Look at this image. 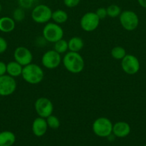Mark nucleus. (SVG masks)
<instances>
[{"label": "nucleus", "mask_w": 146, "mask_h": 146, "mask_svg": "<svg viewBox=\"0 0 146 146\" xmlns=\"http://www.w3.org/2000/svg\"><path fill=\"white\" fill-rule=\"evenodd\" d=\"M17 81L14 77L5 74L0 76V96H9L15 92Z\"/></svg>", "instance_id": "nucleus-10"}, {"label": "nucleus", "mask_w": 146, "mask_h": 146, "mask_svg": "<svg viewBox=\"0 0 146 146\" xmlns=\"http://www.w3.org/2000/svg\"><path fill=\"white\" fill-rule=\"evenodd\" d=\"M15 21L11 17H2L0 18V31H1V32H11L15 29Z\"/></svg>", "instance_id": "nucleus-15"}, {"label": "nucleus", "mask_w": 146, "mask_h": 146, "mask_svg": "<svg viewBox=\"0 0 146 146\" xmlns=\"http://www.w3.org/2000/svg\"><path fill=\"white\" fill-rule=\"evenodd\" d=\"M7 74V64L0 61V76Z\"/></svg>", "instance_id": "nucleus-29"}, {"label": "nucleus", "mask_w": 146, "mask_h": 146, "mask_svg": "<svg viewBox=\"0 0 146 146\" xmlns=\"http://www.w3.org/2000/svg\"><path fill=\"white\" fill-rule=\"evenodd\" d=\"M34 109L39 117L47 118L52 114L54 111V106L52 102L49 98L45 97H40L37 98L34 103Z\"/></svg>", "instance_id": "nucleus-7"}, {"label": "nucleus", "mask_w": 146, "mask_h": 146, "mask_svg": "<svg viewBox=\"0 0 146 146\" xmlns=\"http://www.w3.org/2000/svg\"><path fill=\"white\" fill-rule=\"evenodd\" d=\"M8 48V44L7 40L2 36H0V54L5 52Z\"/></svg>", "instance_id": "nucleus-28"}, {"label": "nucleus", "mask_w": 146, "mask_h": 146, "mask_svg": "<svg viewBox=\"0 0 146 146\" xmlns=\"http://www.w3.org/2000/svg\"><path fill=\"white\" fill-rule=\"evenodd\" d=\"M54 50H55L60 54H66L67 52V50H69L68 41L63 38L56 41L55 43H54Z\"/></svg>", "instance_id": "nucleus-20"}, {"label": "nucleus", "mask_w": 146, "mask_h": 146, "mask_svg": "<svg viewBox=\"0 0 146 146\" xmlns=\"http://www.w3.org/2000/svg\"><path fill=\"white\" fill-rule=\"evenodd\" d=\"M62 61L66 70L72 74H80L84 70V58L79 52L69 51L64 54Z\"/></svg>", "instance_id": "nucleus-1"}, {"label": "nucleus", "mask_w": 146, "mask_h": 146, "mask_svg": "<svg viewBox=\"0 0 146 146\" xmlns=\"http://www.w3.org/2000/svg\"><path fill=\"white\" fill-rule=\"evenodd\" d=\"M52 11L46 4H37L31 10V17L37 24H47L52 19Z\"/></svg>", "instance_id": "nucleus-5"}, {"label": "nucleus", "mask_w": 146, "mask_h": 146, "mask_svg": "<svg viewBox=\"0 0 146 146\" xmlns=\"http://www.w3.org/2000/svg\"><path fill=\"white\" fill-rule=\"evenodd\" d=\"M121 67L125 74L135 75L140 70V61L138 58L132 54H126L121 60Z\"/></svg>", "instance_id": "nucleus-11"}, {"label": "nucleus", "mask_w": 146, "mask_h": 146, "mask_svg": "<svg viewBox=\"0 0 146 146\" xmlns=\"http://www.w3.org/2000/svg\"><path fill=\"white\" fill-rule=\"evenodd\" d=\"M64 31L60 24L54 22H48L46 24L42 30V36L47 42L55 43L63 38Z\"/></svg>", "instance_id": "nucleus-4"}, {"label": "nucleus", "mask_w": 146, "mask_h": 146, "mask_svg": "<svg viewBox=\"0 0 146 146\" xmlns=\"http://www.w3.org/2000/svg\"><path fill=\"white\" fill-rule=\"evenodd\" d=\"M84 47V41L81 37H72L68 41V49L73 52H80Z\"/></svg>", "instance_id": "nucleus-18"}, {"label": "nucleus", "mask_w": 146, "mask_h": 146, "mask_svg": "<svg viewBox=\"0 0 146 146\" xmlns=\"http://www.w3.org/2000/svg\"><path fill=\"white\" fill-rule=\"evenodd\" d=\"M23 66L16 61H9L7 64V74L16 78L21 76Z\"/></svg>", "instance_id": "nucleus-17"}, {"label": "nucleus", "mask_w": 146, "mask_h": 146, "mask_svg": "<svg viewBox=\"0 0 146 146\" xmlns=\"http://www.w3.org/2000/svg\"><path fill=\"white\" fill-rule=\"evenodd\" d=\"M139 5L143 8H146V0H137Z\"/></svg>", "instance_id": "nucleus-30"}, {"label": "nucleus", "mask_w": 146, "mask_h": 146, "mask_svg": "<svg viewBox=\"0 0 146 146\" xmlns=\"http://www.w3.org/2000/svg\"><path fill=\"white\" fill-rule=\"evenodd\" d=\"M37 1L38 0H18V4L19 7L24 9H30L37 5Z\"/></svg>", "instance_id": "nucleus-25"}, {"label": "nucleus", "mask_w": 146, "mask_h": 146, "mask_svg": "<svg viewBox=\"0 0 146 146\" xmlns=\"http://www.w3.org/2000/svg\"><path fill=\"white\" fill-rule=\"evenodd\" d=\"M13 56H14V61L21 64L22 66H25L32 62L33 54L27 47H17L14 50Z\"/></svg>", "instance_id": "nucleus-12"}, {"label": "nucleus", "mask_w": 146, "mask_h": 146, "mask_svg": "<svg viewBox=\"0 0 146 146\" xmlns=\"http://www.w3.org/2000/svg\"><path fill=\"white\" fill-rule=\"evenodd\" d=\"M131 131L130 125L125 121H118L113 124V134L117 138H125L130 134Z\"/></svg>", "instance_id": "nucleus-14"}, {"label": "nucleus", "mask_w": 146, "mask_h": 146, "mask_svg": "<svg viewBox=\"0 0 146 146\" xmlns=\"http://www.w3.org/2000/svg\"><path fill=\"white\" fill-rule=\"evenodd\" d=\"M107 17L110 18H117L122 12L121 8L117 4H110L107 7Z\"/></svg>", "instance_id": "nucleus-22"}, {"label": "nucleus", "mask_w": 146, "mask_h": 146, "mask_svg": "<svg viewBox=\"0 0 146 146\" xmlns=\"http://www.w3.org/2000/svg\"><path fill=\"white\" fill-rule=\"evenodd\" d=\"M111 56L116 60H122L126 56V51L123 47L122 46H115L112 48Z\"/></svg>", "instance_id": "nucleus-21"}, {"label": "nucleus", "mask_w": 146, "mask_h": 146, "mask_svg": "<svg viewBox=\"0 0 146 146\" xmlns=\"http://www.w3.org/2000/svg\"><path fill=\"white\" fill-rule=\"evenodd\" d=\"M95 13L100 20L104 19H105L107 17V9L104 8V7H100V8H98L96 10Z\"/></svg>", "instance_id": "nucleus-26"}, {"label": "nucleus", "mask_w": 146, "mask_h": 146, "mask_svg": "<svg viewBox=\"0 0 146 146\" xmlns=\"http://www.w3.org/2000/svg\"><path fill=\"white\" fill-rule=\"evenodd\" d=\"M13 19L15 21V22H21L25 18V11L24 9L21 7L15 9L13 11L12 14Z\"/></svg>", "instance_id": "nucleus-24"}, {"label": "nucleus", "mask_w": 146, "mask_h": 146, "mask_svg": "<svg viewBox=\"0 0 146 146\" xmlns=\"http://www.w3.org/2000/svg\"><path fill=\"white\" fill-rule=\"evenodd\" d=\"M120 23L126 31H131L136 29L139 25V18L135 11L125 10L119 16Z\"/></svg>", "instance_id": "nucleus-6"}, {"label": "nucleus", "mask_w": 146, "mask_h": 146, "mask_svg": "<svg viewBox=\"0 0 146 146\" xmlns=\"http://www.w3.org/2000/svg\"><path fill=\"white\" fill-rule=\"evenodd\" d=\"M113 124L109 118L100 117L94 120L92 123V131L97 136L107 138L113 133Z\"/></svg>", "instance_id": "nucleus-3"}, {"label": "nucleus", "mask_w": 146, "mask_h": 146, "mask_svg": "<svg viewBox=\"0 0 146 146\" xmlns=\"http://www.w3.org/2000/svg\"><path fill=\"white\" fill-rule=\"evenodd\" d=\"M1 10H2V6H1V4H0V12L1 11Z\"/></svg>", "instance_id": "nucleus-31"}, {"label": "nucleus", "mask_w": 146, "mask_h": 146, "mask_svg": "<svg viewBox=\"0 0 146 146\" xmlns=\"http://www.w3.org/2000/svg\"><path fill=\"white\" fill-rule=\"evenodd\" d=\"M64 4L68 8H74L79 5L80 0H63Z\"/></svg>", "instance_id": "nucleus-27"}, {"label": "nucleus", "mask_w": 146, "mask_h": 146, "mask_svg": "<svg viewBox=\"0 0 146 146\" xmlns=\"http://www.w3.org/2000/svg\"><path fill=\"white\" fill-rule=\"evenodd\" d=\"M22 78L29 84H38L42 81L44 77V73L42 67L36 64H31L23 66Z\"/></svg>", "instance_id": "nucleus-2"}, {"label": "nucleus", "mask_w": 146, "mask_h": 146, "mask_svg": "<svg viewBox=\"0 0 146 146\" xmlns=\"http://www.w3.org/2000/svg\"><path fill=\"white\" fill-rule=\"evenodd\" d=\"M48 128L46 118L37 117L33 121L31 130L34 135L37 137H42L44 135Z\"/></svg>", "instance_id": "nucleus-13"}, {"label": "nucleus", "mask_w": 146, "mask_h": 146, "mask_svg": "<svg viewBox=\"0 0 146 146\" xmlns=\"http://www.w3.org/2000/svg\"><path fill=\"white\" fill-rule=\"evenodd\" d=\"M52 19L56 24H64L68 19V14L64 10L57 9L55 11H52Z\"/></svg>", "instance_id": "nucleus-19"}, {"label": "nucleus", "mask_w": 146, "mask_h": 146, "mask_svg": "<svg viewBox=\"0 0 146 146\" xmlns=\"http://www.w3.org/2000/svg\"><path fill=\"white\" fill-rule=\"evenodd\" d=\"M46 121H47L48 128H52V129H57V128H60V121L55 115L52 114L51 115L46 118Z\"/></svg>", "instance_id": "nucleus-23"}, {"label": "nucleus", "mask_w": 146, "mask_h": 146, "mask_svg": "<svg viewBox=\"0 0 146 146\" xmlns=\"http://www.w3.org/2000/svg\"><path fill=\"white\" fill-rule=\"evenodd\" d=\"M143 146H146V145H143Z\"/></svg>", "instance_id": "nucleus-32"}, {"label": "nucleus", "mask_w": 146, "mask_h": 146, "mask_svg": "<svg viewBox=\"0 0 146 146\" xmlns=\"http://www.w3.org/2000/svg\"><path fill=\"white\" fill-rule=\"evenodd\" d=\"M61 54L55 50H49L46 51L42 57V64L47 69H54L60 65L62 62Z\"/></svg>", "instance_id": "nucleus-9"}, {"label": "nucleus", "mask_w": 146, "mask_h": 146, "mask_svg": "<svg viewBox=\"0 0 146 146\" xmlns=\"http://www.w3.org/2000/svg\"><path fill=\"white\" fill-rule=\"evenodd\" d=\"M16 141V135L10 131L0 132V146H12Z\"/></svg>", "instance_id": "nucleus-16"}, {"label": "nucleus", "mask_w": 146, "mask_h": 146, "mask_svg": "<svg viewBox=\"0 0 146 146\" xmlns=\"http://www.w3.org/2000/svg\"><path fill=\"white\" fill-rule=\"evenodd\" d=\"M100 19L95 12L89 11L83 14L80 19V27L83 31L91 32L97 29L100 24Z\"/></svg>", "instance_id": "nucleus-8"}]
</instances>
